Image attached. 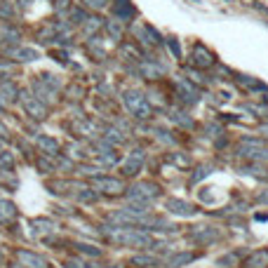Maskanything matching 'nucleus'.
Wrapping results in <instances>:
<instances>
[{
  "label": "nucleus",
  "instance_id": "obj_15",
  "mask_svg": "<svg viewBox=\"0 0 268 268\" xmlns=\"http://www.w3.org/2000/svg\"><path fill=\"white\" fill-rule=\"evenodd\" d=\"M17 94H19V90H17V85L14 82H0V96H5V99H17Z\"/></svg>",
  "mask_w": 268,
  "mask_h": 268
},
{
  "label": "nucleus",
  "instance_id": "obj_3",
  "mask_svg": "<svg viewBox=\"0 0 268 268\" xmlns=\"http://www.w3.org/2000/svg\"><path fill=\"white\" fill-rule=\"evenodd\" d=\"M17 266H24V268H47L50 264L42 259L40 254H33V252H26V249H19L17 252Z\"/></svg>",
  "mask_w": 268,
  "mask_h": 268
},
{
  "label": "nucleus",
  "instance_id": "obj_16",
  "mask_svg": "<svg viewBox=\"0 0 268 268\" xmlns=\"http://www.w3.org/2000/svg\"><path fill=\"white\" fill-rule=\"evenodd\" d=\"M38 146H40L42 151H50V155L59 153V144H57L54 139H50V136H38Z\"/></svg>",
  "mask_w": 268,
  "mask_h": 268
},
{
  "label": "nucleus",
  "instance_id": "obj_14",
  "mask_svg": "<svg viewBox=\"0 0 268 268\" xmlns=\"http://www.w3.org/2000/svg\"><path fill=\"white\" fill-rule=\"evenodd\" d=\"M193 259H195V254H193V252H184V254H174L170 261H167V264H170L172 268H176V266H184V264H191Z\"/></svg>",
  "mask_w": 268,
  "mask_h": 268
},
{
  "label": "nucleus",
  "instance_id": "obj_23",
  "mask_svg": "<svg viewBox=\"0 0 268 268\" xmlns=\"http://www.w3.org/2000/svg\"><path fill=\"white\" fill-rule=\"evenodd\" d=\"M85 5H90V7H94V10H101L104 5H106V0H82Z\"/></svg>",
  "mask_w": 268,
  "mask_h": 268
},
{
  "label": "nucleus",
  "instance_id": "obj_13",
  "mask_svg": "<svg viewBox=\"0 0 268 268\" xmlns=\"http://www.w3.org/2000/svg\"><path fill=\"white\" fill-rule=\"evenodd\" d=\"M115 14L120 17L122 21H127V19H132L134 17V7L130 0H118V5H115Z\"/></svg>",
  "mask_w": 268,
  "mask_h": 268
},
{
  "label": "nucleus",
  "instance_id": "obj_9",
  "mask_svg": "<svg viewBox=\"0 0 268 268\" xmlns=\"http://www.w3.org/2000/svg\"><path fill=\"white\" fill-rule=\"evenodd\" d=\"M14 216H17V207L10 200H2L0 198V224H10Z\"/></svg>",
  "mask_w": 268,
  "mask_h": 268
},
{
  "label": "nucleus",
  "instance_id": "obj_25",
  "mask_svg": "<svg viewBox=\"0 0 268 268\" xmlns=\"http://www.w3.org/2000/svg\"><path fill=\"white\" fill-rule=\"evenodd\" d=\"M167 42H170V50H172V52H174L176 57H179V54H181V50H179V45H176V42H174V38H170V40H167Z\"/></svg>",
  "mask_w": 268,
  "mask_h": 268
},
{
  "label": "nucleus",
  "instance_id": "obj_20",
  "mask_svg": "<svg viewBox=\"0 0 268 268\" xmlns=\"http://www.w3.org/2000/svg\"><path fill=\"white\" fill-rule=\"evenodd\" d=\"M99 26H104V21H101V19H96V17H92V19H90V21H87V28L82 26V33H87V36H92L94 31H96V28Z\"/></svg>",
  "mask_w": 268,
  "mask_h": 268
},
{
  "label": "nucleus",
  "instance_id": "obj_11",
  "mask_svg": "<svg viewBox=\"0 0 268 268\" xmlns=\"http://www.w3.org/2000/svg\"><path fill=\"white\" fill-rule=\"evenodd\" d=\"M193 57H195V64H198L200 68L212 66V59H214V57H212V54L207 52V50H205L202 45H198V47L193 50Z\"/></svg>",
  "mask_w": 268,
  "mask_h": 268
},
{
  "label": "nucleus",
  "instance_id": "obj_29",
  "mask_svg": "<svg viewBox=\"0 0 268 268\" xmlns=\"http://www.w3.org/2000/svg\"><path fill=\"white\" fill-rule=\"evenodd\" d=\"M2 108H5V106H2V101H0V111H2Z\"/></svg>",
  "mask_w": 268,
  "mask_h": 268
},
{
  "label": "nucleus",
  "instance_id": "obj_10",
  "mask_svg": "<svg viewBox=\"0 0 268 268\" xmlns=\"http://www.w3.org/2000/svg\"><path fill=\"white\" fill-rule=\"evenodd\" d=\"M10 54L17 61H36L38 59V52L31 50V47H17V50H10Z\"/></svg>",
  "mask_w": 268,
  "mask_h": 268
},
{
  "label": "nucleus",
  "instance_id": "obj_26",
  "mask_svg": "<svg viewBox=\"0 0 268 268\" xmlns=\"http://www.w3.org/2000/svg\"><path fill=\"white\" fill-rule=\"evenodd\" d=\"M256 200H259V202H266V205H268V191H264V193H261Z\"/></svg>",
  "mask_w": 268,
  "mask_h": 268
},
{
  "label": "nucleus",
  "instance_id": "obj_21",
  "mask_svg": "<svg viewBox=\"0 0 268 268\" xmlns=\"http://www.w3.org/2000/svg\"><path fill=\"white\" fill-rule=\"evenodd\" d=\"M132 264H139V266H155L158 264V259H153V256H134V261Z\"/></svg>",
  "mask_w": 268,
  "mask_h": 268
},
{
  "label": "nucleus",
  "instance_id": "obj_17",
  "mask_svg": "<svg viewBox=\"0 0 268 268\" xmlns=\"http://www.w3.org/2000/svg\"><path fill=\"white\" fill-rule=\"evenodd\" d=\"M205 228H207V226H205ZM205 228H202V230H193V238H195L198 242H202V245H207L210 240H214V238H216L214 228H212V230H205Z\"/></svg>",
  "mask_w": 268,
  "mask_h": 268
},
{
  "label": "nucleus",
  "instance_id": "obj_6",
  "mask_svg": "<svg viewBox=\"0 0 268 268\" xmlns=\"http://www.w3.org/2000/svg\"><path fill=\"white\" fill-rule=\"evenodd\" d=\"M96 184L101 191H106L108 195H115V193H122V184L118 179H111V176H99L96 179Z\"/></svg>",
  "mask_w": 268,
  "mask_h": 268
},
{
  "label": "nucleus",
  "instance_id": "obj_8",
  "mask_svg": "<svg viewBox=\"0 0 268 268\" xmlns=\"http://www.w3.org/2000/svg\"><path fill=\"white\" fill-rule=\"evenodd\" d=\"M167 210L174 212V214H181V216L195 214V207L188 205V202H184V200H167Z\"/></svg>",
  "mask_w": 268,
  "mask_h": 268
},
{
  "label": "nucleus",
  "instance_id": "obj_12",
  "mask_svg": "<svg viewBox=\"0 0 268 268\" xmlns=\"http://www.w3.org/2000/svg\"><path fill=\"white\" fill-rule=\"evenodd\" d=\"M247 266L249 268H266L268 266V249H259L247 259Z\"/></svg>",
  "mask_w": 268,
  "mask_h": 268
},
{
  "label": "nucleus",
  "instance_id": "obj_2",
  "mask_svg": "<svg viewBox=\"0 0 268 268\" xmlns=\"http://www.w3.org/2000/svg\"><path fill=\"white\" fill-rule=\"evenodd\" d=\"M122 101H125V106H127L134 113V118L146 120L148 115H151V106L146 104L144 94H139V92H134V90H130V92L122 94Z\"/></svg>",
  "mask_w": 268,
  "mask_h": 268
},
{
  "label": "nucleus",
  "instance_id": "obj_22",
  "mask_svg": "<svg viewBox=\"0 0 268 268\" xmlns=\"http://www.w3.org/2000/svg\"><path fill=\"white\" fill-rule=\"evenodd\" d=\"M78 249H80L82 254H90V256H99V254H101V249H94L92 245H78Z\"/></svg>",
  "mask_w": 268,
  "mask_h": 268
},
{
  "label": "nucleus",
  "instance_id": "obj_7",
  "mask_svg": "<svg viewBox=\"0 0 268 268\" xmlns=\"http://www.w3.org/2000/svg\"><path fill=\"white\" fill-rule=\"evenodd\" d=\"M158 191H160V188L153 186V184H139V186L132 188V198H144V200H151V198H155V195H158Z\"/></svg>",
  "mask_w": 268,
  "mask_h": 268
},
{
  "label": "nucleus",
  "instance_id": "obj_1",
  "mask_svg": "<svg viewBox=\"0 0 268 268\" xmlns=\"http://www.w3.org/2000/svg\"><path fill=\"white\" fill-rule=\"evenodd\" d=\"M111 240L127 245V247H148L151 245V235L144 230H136V228H113L108 230Z\"/></svg>",
  "mask_w": 268,
  "mask_h": 268
},
{
  "label": "nucleus",
  "instance_id": "obj_27",
  "mask_svg": "<svg viewBox=\"0 0 268 268\" xmlns=\"http://www.w3.org/2000/svg\"><path fill=\"white\" fill-rule=\"evenodd\" d=\"M5 134H7V127H5V125L0 122V136H5Z\"/></svg>",
  "mask_w": 268,
  "mask_h": 268
},
{
  "label": "nucleus",
  "instance_id": "obj_19",
  "mask_svg": "<svg viewBox=\"0 0 268 268\" xmlns=\"http://www.w3.org/2000/svg\"><path fill=\"white\" fill-rule=\"evenodd\" d=\"M238 264V254H226V256H221V259H216V266H224V268H230V266H235Z\"/></svg>",
  "mask_w": 268,
  "mask_h": 268
},
{
  "label": "nucleus",
  "instance_id": "obj_4",
  "mask_svg": "<svg viewBox=\"0 0 268 268\" xmlns=\"http://www.w3.org/2000/svg\"><path fill=\"white\" fill-rule=\"evenodd\" d=\"M141 162H144V153H141V151H132V155L122 162V174L134 176L139 170H141Z\"/></svg>",
  "mask_w": 268,
  "mask_h": 268
},
{
  "label": "nucleus",
  "instance_id": "obj_5",
  "mask_svg": "<svg viewBox=\"0 0 268 268\" xmlns=\"http://www.w3.org/2000/svg\"><path fill=\"white\" fill-rule=\"evenodd\" d=\"M24 108H26V113L31 118H36V120H42V118H47V108L42 106L38 99H26L24 101Z\"/></svg>",
  "mask_w": 268,
  "mask_h": 268
},
{
  "label": "nucleus",
  "instance_id": "obj_18",
  "mask_svg": "<svg viewBox=\"0 0 268 268\" xmlns=\"http://www.w3.org/2000/svg\"><path fill=\"white\" fill-rule=\"evenodd\" d=\"M106 31H108V36H111L113 40H118V38L122 36V21H108Z\"/></svg>",
  "mask_w": 268,
  "mask_h": 268
},
{
  "label": "nucleus",
  "instance_id": "obj_24",
  "mask_svg": "<svg viewBox=\"0 0 268 268\" xmlns=\"http://www.w3.org/2000/svg\"><path fill=\"white\" fill-rule=\"evenodd\" d=\"M0 14H2V17H12V5H0Z\"/></svg>",
  "mask_w": 268,
  "mask_h": 268
},
{
  "label": "nucleus",
  "instance_id": "obj_28",
  "mask_svg": "<svg viewBox=\"0 0 268 268\" xmlns=\"http://www.w3.org/2000/svg\"><path fill=\"white\" fill-rule=\"evenodd\" d=\"M2 148H5V141H2V139H0V151H2Z\"/></svg>",
  "mask_w": 268,
  "mask_h": 268
}]
</instances>
